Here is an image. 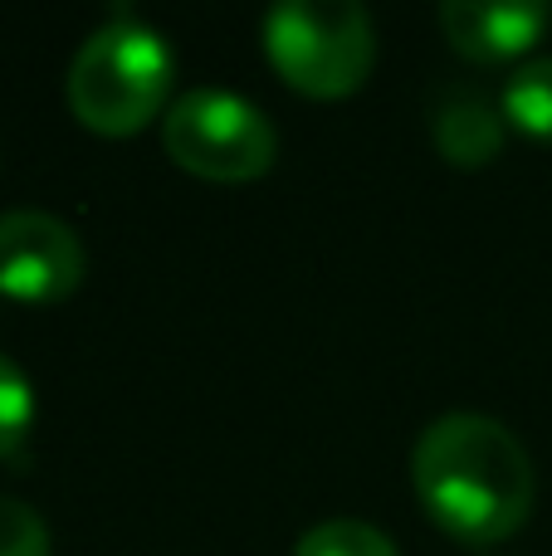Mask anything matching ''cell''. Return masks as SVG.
Listing matches in <instances>:
<instances>
[{"label":"cell","mask_w":552,"mask_h":556,"mask_svg":"<svg viewBox=\"0 0 552 556\" xmlns=\"http://www.w3.org/2000/svg\"><path fill=\"white\" fill-rule=\"evenodd\" d=\"M504 113L489 103L479 88L446 84L430 98V137L436 152L460 172H479L504 152Z\"/></svg>","instance_id":"obj_7"},{"label":"cell","mask_w":552,"mask_h":556,"mask_svg":"<svg viewBox=\"0 0 552 556\" xmlns=\"http://www.w3.org/2000/svg\"><path fill=\"white\" fill-rule=\"evenodd\" d=\"M176 54L162 29L133 15H113L78 45L68 64V113L98 137H133L172 98Z\"/></svg>","instance_id":"obj_2"},{"label":"cell","mask_w":552,"mask_h":556,"mask_svg":"<svg viewBox=\"0 0 552 556\" xmlns=\"http://www.w3.org/2000/svg\"><path fill=\"white\" fill-rule=\"evenodd\" d=\"M499 113H504V123L514 132L552 147V59H528V64L514 68V78L504 84Z\"/></svg>","instance_id":"obj_8"},{"label":"cell","mask_w":552,"mask_h":556,"mask_svg":"<svg viewBox=\"0 0 552 556\" xmlns=\"http://www.w3.org/2000/svg\"><path fill=\"white\" fill-rule=\"evenodd\" d=\"M84 240L45 211L0 215V293L15 303H59L84 283Z\"/></svg>","instance_id":"obj_5"},{"label":"cell","mask_w":552,"mask_h":556,"mask_svg":"<svg viewBox=\"0 0 552 556\" xmlns=\"http://www.w3.org/2000/svg\"><path fill=\"white\" fill-rule=\"evenodd\" d=\"M162 147L181 172L201 181H260L279 156L274 123L240 93L225 88H191L162 117Z\"/></svg>","instance_id":"obj_4"},{"label":"cell","mask_w":552,"mask_h":556,"mask_svg":"<svg viewBox=\"0 0 552 556\" xmlns=\"http://www.w3.org/2000/svg\"><path fill=\"white\" fill-rule=\"evenodd\" d=\"M293 556H401V552H397V542H391L381 528H372V522L328 518V522L303 532Z\"/></svg>","instance_id":"obj_9"},{"label":"cell","mask_w":552,"mask_h":556,"mask_svg":"<svg viewBox=\"0 0 552 556\" xmlns=\"http://www.w3.org/2000/svg\"><path fill=\"white\" fill-rule=\"evenodd\" d=\"M552 10L543 0H446L440 29L450 49L475 64H509L524 59L548 35Z\"/></svg>","instance_id":"obj_6"},{"label":"cell","mask_w":552,"mask_h":556,"mask_svg":"<svg viewBox=\"0 0 552 556\" xmlns=\"http://www.w3.org/2000/svg\"><path fill=\"white\" fill-rule=\"evenodd\" d=\"M264 59L303 98H352L377 64V29L357 0H284L264 15Z\"/></svg>","instance_id":"obj_3"},{"label":"cell","mask_w":552,"mask_h":556,"mask_svg":"<svg viewBox=\"0 0 552 556\" xmlns=\"http://www.w3.org/2000/svg\"><path fill=\"white\" fill-rule=\"evenodd\" d=\"M411 483L426 518L465 547L509 542L538 498V473L524 440L475 410H450L421 430Z\"/></svg>","instance_id":"obj_1"},{"label":"cell","mask_w":552,"mask_h":556,"mask_svg":"<svg viewBox=\"0 0 552 556\" xmlns=\"http://www.w3.org/2000/svg\"><path fill=\"white\" fill-rule=\"evenodd\" d=\"M29 425H35V386L10 356H0V459H10L29 440Z\"/></svg>","instance_id":"obj_10"},{"label":"cell","mask_w":552,"mask_h":556,"mask_svg":"<svg viewBox=\"0 0 552 556\" xmlns=\"http://www.w3.org/2000/svg\"><path fill=\"white\" fill-rule=\"evenodd\" d=\"M0 556H49V528L20 498H0Z\"/></svg>","instance_id":"obj_11"}]
</instances>
